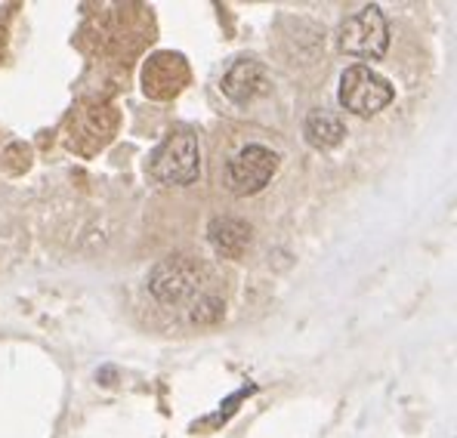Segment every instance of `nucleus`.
<instances>
[{
  "mask_svg": "<svg viewBox=\"0 0 457 438\" xmlns=\"http://www.w3.org/2000/svg\"><path fill=\"white\" fill-rule=\"evenodd\" d=\"M303 136L312 148L328 152V148L340 145L343 139H346V124H343L337 114H331V112H312L303 124Z\"/></svg>",
  "mask_w": 457,
  "mask_h": 438,
  "instance_id": "obj_9",
  "label": "nucleus"
},
{
  "mask_svg": "<svg viewBox=\"0 0 457 438\" xmlns=\"http://www.w3.org/2000/svg\"><path fill=\"white\" fill-rule=\"evenodd\" d=\"M220 315H223V302L213 300V296H198L189 312L192 321H198V325H211V321H217Z\"/></svg>",
  "mask_w": 457,
  "mask_h": 438,
  "instance_id": "obj_10",
  "label": "nucleus"
},
{
  "mask_svg": "<svg viewBox=\"0 0 457 438\" xmlns=\"http://www.w3.org/2000/svg\"><path fill=\"white\" fill-rule=\"evenodd\" d=\"M207 238H211V244L217 247V253L228 256V260H241V256L251 251L253 228L247 226L245 219L217 217L211 226H207Z\"/></svg>",
  "mask_w": 457,
  "mask_h": 438,
  "instance_id": "obj_8",
  "label": "nucleus"
},
{
  "mask_svg": "<svg viewBox=\"0 0 457 438\" xmlns=\"http://www.w3.org/2000/svg\"><path fill=\"white\" fill-rule=\"evenodd\" d=\"M278 173V154L266 145H245L241 152H235L226 164V183L235 194L247 198L257 194L272 183V177Z\"/></svg>",
  "mask_w": 457,
  "mask_h": 438,
  "instance_id": "obj_4",
  "label": "nucleus"
},
{
  "mask_svg": "<svg viewBox=\"0 0 457 438\" xmlns=\"http://www.w3.org/2000/svg\"><path fill=\"white\" fill-rule=\"evenodd\" d=\"M149 291L164 306H179L189 296H201V266L189 256H170L161 260L149 275Z\"/></svg>",
  "mask_w": 457,
  "mask_h": 438,
  "instance_id": "obj_5",
  "label": "nucleus"
},
{
  "mask_svg": "<svg viewBox=\"0 0 457 438\" xmlns=\"http://www.w3.org/2000/svg\"><path fill=\"white\" fill-rule=\"evenodd\" d=\"M201 173V148L192 133H167L149 154V177L158 186H189Z\"/></svg>",
  "mask_w": 457,
  "mask_h": 438,
  "instance_id": "obj_1",
  "label": "nucleus"
},
{
  "mask_svg": "<svg viewBox=\"0 0 457 438\" xmlns=\"http://www.w3.org/2000/svg\"><path fill=\"white\" fill-rule=\"evenodd\" d=\"M337 44L346 56L368 59V62H378V59L386 56L389 25L386 16L380 12V6H361L359 12L343 19Z\"/></svg>",
  "mask_w": 457,
  "mask_h": 438,
  "instance_id": "obj_3",
  "label": "nucleus"
},
{
  "mask_svg": "<svg viewBox=\"0 0 457 438\" xmlns=\"http://www.w3.org/2000/svg\"><path fill=\"white\" fill-rule=\"evenodd\" d=\"M340 105L359 118H371L386 109L395 99V87L383 74H378L371 65H349L340 74Z\"/></svg>",
  "mask_w": 457,
  "mask_h": 438,
  "instance_id": "obj_2",
  "label": "nucleus"
},
{
  "mask_svg": "<svg viewBox=\"0 0 457 438\" xmlns=\"http://www.w3.org/2000/svg\"><path fill=\"white\" fill-rule=\"evenodd\" d=\"M220 87H223V93L235 105H251L272 90V80H269L263 62H257V59H235L226 69Z\"/></svg>",
  "mask_w": 457,
  "mask_h": 438,
  "instance_id": "obj_6",
  "label": "nucleus"
},
{
  "mask_svg": "<svg viewBox=\"0 0 457 438\" xmlns=\"http://www.w3.org/2000/svg\"><path fill=\"white\" fill-rule=\"evenodd\" d=\"M189 80V69L179 53H154L143 69V87L152 99H170Z\"/></svg>",
  "mask_w": 457,
  "mask_h": 438,
  "instance_id": "obj_7",
  "label": "nucleus"
}]
</instances>
